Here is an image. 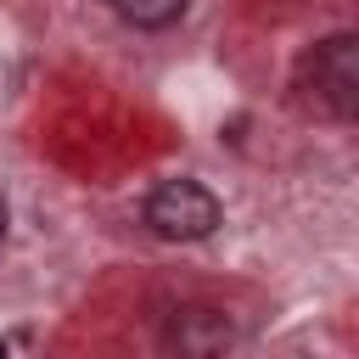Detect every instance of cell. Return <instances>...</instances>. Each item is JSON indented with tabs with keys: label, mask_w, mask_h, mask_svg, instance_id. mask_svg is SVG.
Listing matches in <instances>:
<instances>
[{
	"label": "cell",
	"mask_w": 359,
	"mask_h": 359,
	"mask_svg": "<svg viewBox=\"0 0 359 359\" xmlns=\"http://www.w3.org/2000/svg\"><path fill=\"white\" fill-rule=\"evenodd\" d=\"M6 224H11V208H6V196H0V236H6Z\"/></svg>",
	"instance_id": "5"
},
{
	"label": "cell",
	"mask_w": 359,
	"mask_h": 359,
	"mask_svg": "<svg viewBox=\"0 0 359 359\" xmlns=\"http://www.w3.org/2000/svg\"><path fill=\"white\" fill-rule=\"evenodd\" d=\"M112 6H118V17L135 22V28H174L191 0H112Z\"/></svg>",
	"instance_id": "4"
},
{
	"label": "cell",
	"mask_w": 359,
	"mask_h": 359,
	"mask_svg": "<svg viewBox=\"0 0 359 359\" xmlns=\"http://www.w3.org/2000/svg\"><path fill=\"white\" fill-rule=\"evenodd\" d=\"M303 84L309 95L337 112V118H359V34H331L303 56Z\"/></svg>",
	"instance_id": "2"
},
{
	"label": "cell",
	"mask_w": 359,
	"mask_h": 359,
	"mask_svg": "<svg viewBox=\"0 0 359 359\" xmlns=\"http://www.w3.org/2000/svg\"><path fill=\"white\" fill-rule=\"evenodd\" d=\"M163 342L168 348H180V353H224L230 342H236V325H230V314H219V309H174V320H168V331H163Z\"/></svg>",
	"instance_id": "3"
},
{
	"label": "cell",
	"mask_w": 359,
	"mask_h": 359,
	"mask_svg": "<svg viewBox=\"0 0 359 359\" xmlns=\"http://www.w3.org/2000/svg\"><path fill=\"white\" fill-rule=\"evenodd\" d=\"M0 353H6V342H0Z\"/></svg>",
	"instance_id": "6"
},
{
	"label": "cell",
	"mask_w": 359,
	"mask_h": 359,
	"mask_svg": "<svg viewBox=\"0 0 359 359\" xmlns=\"http://www.w3.org/2000/svg\"><path fill=\"white\" fill-rule=\"evenodd\" d=\"M140 219H146V230L163 236V241H202V236L219 230L224 208H219V196H213L208 185H196V180H163V185L146 196Z\"/></svg>",
	"instance_id": "1"
}]
</instances>
